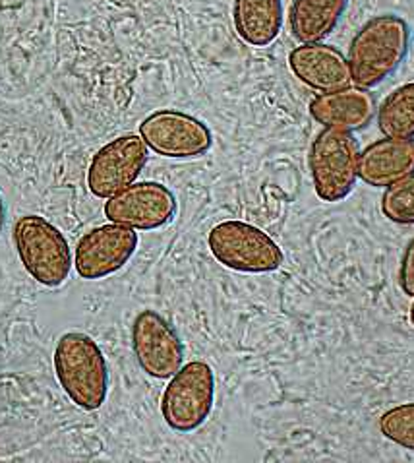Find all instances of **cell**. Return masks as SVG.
I'll return each mask as SVG.
<instances>
[{
  "label": "cell",
  "instance_id": "1",
  "mask_svg": "<svg viewBox=\"0 0 414 463\" xmlns=\"http://www.w3.org/2000/svg\"><path fill=\"white\" fill-rule=\"evenodd\" d=\"M410 27L397 14L370 18L349 45L351 78L356 88L374 90L391 78L409 54Z\"/></svg>",
  "mask_w": 414,
  "mask_h": 463
},
{
  "label": "cell",
  "instance_id": "2",
  "mask_svg": "<svg viewBox=\"0 0 414 463\" xmlns=\"http://www.w3.org/2000/svg\"><path fill=\"white\" fill-rule=\"evenodd\" d=\"M54 373L59 384L78 407L95 411L108 393V366L101 347L93 337L68 332L54 349Z\"/></svg>",
  "mask_w": 414,
  "mask_h": 463
},
{
  "label": "cell",
  "instance_id": "3",
  "mask_svg": "<svg viewBox=\"0 0 414 463\" xmlns=\"http://www.w3.org/2000/svg\"><path fill=\"white\" fill-rule=\"evenodd\" d=\"M358 157L361 147L353 132L324 128L317 134L308 154L315 196L325 203L351 196L358 181Z\"/></svg>",
  "mask_w": 414,
  "mask_h": 463
},
{
  "label": "cell",
  "instance_id": "4",
  "mask_svg": "<svg viewBox=\"0 0 414 463\" xmlns=\"http://www.w3.org/2000/svg\"><path fill=\"white\" fill-rule=\"evenodd\" d=\"M207 244L215 260L240 274H269L283 266V250L266 231L239 220L217 223Z\"/></svg>",
  "mask_w": 414,
  "mask_h": 463
},
{
  "label": "cell",
  "instance_id": "5",
  "mask_svg": "<svg viewBox=\"0 0 414 463\" xmlns=\"http://www.w3.org/2000/svg\"><path fill=\"white\" fill-rule=\"evenodd\" d=\"M14 242L20 260L33 279L59 288L72 268L71 247L61 231L41 215H24L14 225Z\"/></svg>",
  "mask_w": 414,
  "mask_h": 463
},
{
  "label": "cell",
  "instance_id": "6",
  "mask_svg": "<svg viewBox=\"0 0 414 463\" xmlns=\"http://www.w3.org/2000/svg\"><path fill=\"white\" fill-rule=\"evenodd\" d=\"M215 374L203 361L183 364L161 396V415L176 432L200 429L213 411Z\"/></svg>",
  "mask_w": 414,
  "mask_h": 463
},
{
  "label": "cell",
  "instance_id": "7",
  "mask_svg": "<svg viewBox=\"0 0 414 463\" xmlns=\"http://www.w3.org/2000/svg\"><path fill=\"white\" fill-rule=\"evenodd\" d=\"M147 149L169 159H194L210 152L213 134L203 120L176 109H159L140 125Z\"/></svg>",
  "mask_w": 414,
  "mask_h": 463
},
{
  "label": "cell",
  "instance_id": "8",
  "mask_svg": "<svg viewBox=\"0 0 414 463\" xmlns=\"http://www.w3.org/2000/svg\"><path fill=\"white\" fill-rule=\"evenodd\" d=\"M149 149L140 134H124L105 144L93 156L88 186L95 198L108 200L137 181L147 163Z\"/></svg>",
  "mask_w": 414,
  "mask_h": 463
},
{
  "label": "cell",
  "instance_id": "9",
  "mask_svg": "<svg viewBox=\"0 0 414 463\" xmlns=\"http://www.w3.org/2000/svg\"><path fill=\"white\" fill-rule=\"evenodd\" d=\"M132 349L140 369L155 380L171 378L184 363V345L155 310H142L132 324Z\"/></svg>",
  "mask_w": 414,
  "mask_h": 463
},
{
  "label": "cell",
  "instance_id": "10",
  "mask_svg": "<svg viewBox=\"0 0 414 463\" xmlns=\"http://www.w3.org/2000/svg\"><path fill=\"white\" fill-rule=\"evenodd\" d=\"M105 215L110 223L136 231H155L169 225L176 215V198L161 183H134L105 202Z\"/></svg>",
  "mask_w": 414,
  "mask_h": 463
},
{
  "label": "cell",
  "instance_id": "11",
  "mask_svg": "<svg viewBox=\"0 0 414 463\" xmlns=\"http://www.w3.org/2000/svg\"><path fill=\"white\" fill-rule=\"evenodd\" d=\"M136 229L107 223L91 229L78 241L74 266L81 279L95 281L117 274L130 262L137 249Z\"/></svg>",
  "mask_w": 414,
  "mask_h": 463
},
{
  "label": "cell",
  "instance_id": "12",
  "mask_svg": "<svg viewBox=\"0 0 414 463\" xmlns=\"http://www.w3.org/2000/svg\"><path fill=\"white\" fill-rule=\"evenodd\" d=\"M288 68L298 81L317 93L337 91L353 84L347 57L322 41L295 47L288 54Z\"/></svg>",
  "mask_w": 414,
  "mask_h": 463
},
{
  "label": "cell",
  "instance_id": "13",
  "mask_svg": "<svg viewBox=\"0 0 414 463\" xmlns=\"http://www.w3.org/2000/svg\"><path fill=\"white\" fill-rule=\"evenodd\" d=\"M310 117L325 128L358 132L366 128L378 113L374 93L356 86L329 93H317L308 105Z\"/></svg>",
  "mask_w": 414,
  "mask_h": 463
},
{
  "label": "cell",
  "instance_id": "14",
  "mask_svg": "<svg viewBox=\"0 0 414 463\" xmlns=\"http://www.w3.org/2000/svg\"><path fill=\"white\" fill-rule=\"evenodd\" d=\"M414 173V138H385L366 146L358 157V179L372 188H388Z\"/></svg>",
  "mask_w": 414,
  "mask_h": 463
},
{
  "label": "cell",
  "instance_id": "15",
  "mask_svg": "<svg viewBox=\"0 0 414 463\" xmlns=\"http://www.w3.org/2000/svg\"><path fill=\"white\" fill-rule=\"evenodd\" d=\"M232 22L246 45L269 47L281 33L283 0H234Z\"/></svg>",
  "mask_w": 414,
  "mask_h": 463
},
{
  "label": "cell",
  "instance_id": "16",
  "mask_svg": "<svg viewBox=\"0 0 414 463\" xmlns=\"http://www.w3.org/2000/svg\"><path fill=\"white\" fill-rule=\"evenodd\" d=\"M351 0H293L288 27L298 43H317L335 32Z\"/></svg>",
  "mask_w": 414,
  "mask_h": 463
},
{
  "label": "cell",
  "instance_id": "17",
  "mask_svg": "<svg viewBox=\"0 0 414 463\" xmlns=\"http://www.w3.org/2000/svg\"><path fill=\"white\" fill-rule=\"evenodd\" d=\"M378 128L388 138H414V81L399 86L378 107Z\"/></svg>",
  "mask_w": 414,
  "mask_h": 463
},
{
  "label": "cell",
  "instance_id": "18",
  "mask_svg": "<svg viewBox=\"0 0 414 463\" xmlns=\"http://www.w3.org/2000/svg\"><path fill=\"white\" fill-rule=\"evenodd\" d=\"M381 213L397 225H414V173L385 188Z\"/></svg>",
  "mask_w": 414,
  "mask_h": 463
},
{
  "label": "cell",
  "instance_id": "19",
  "mask_svg": "<svg viewBox=\"0 0 414 463\" xmlns=\"http://www.w3.org/2000/svg\"><path fill=\"white\" fill-rule=\"evenodd\" d=\"M378 427L390 442L414 452V402L391 407L380 417Z\"/></svg>",
  "mask_w": 414,
  "mask_h": 463
},
{
  "label": "cell",
  "instance_id": "20",
  "mask_svg": "<svg viewBox=\"0 0 414 463\" xmlns=\"http://www.w3.org/2000/svg\"><path fill=\"white\" fill-rule=\"evenodd\" d=\"M399 288L407 297H414V237L409 241L399 266Z\"/></svg>",
  "mask_w": 414,
  "mask_h": 463
},
{
  "label": "cell",
  "instance_id": "21",
  "mask_svg": "<svg viewBox=\"0 0 414 463\" xmlns=\"http://www.w3.org/2000/svg\"><path fill=\"white\" fill-rule=\"evenodd\" d=\"M3 225H5V202L0 198V231H3Z\"/></svg>",
  "mask_w": 414,
  "mask_h": 463
},
{
  "label": "cell",
  "instance_id": "22",
  "mask_svg": "<svg viewBox=\"0 0 414 463\" xmlns=\"http://www.w3.org/2000/svg\"><path fill=\"white\" fill-rule=\"evenodd\" d=\"M409 318H410V324L414 326V303H412V307H410V312H409Z\"/></svg>",
  "mask_w": 414,
  "mask_h": 463
}]
</instances>
